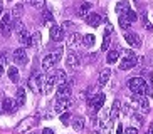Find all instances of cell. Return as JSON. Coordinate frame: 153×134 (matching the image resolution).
Returning <instances> with one entry per match:
<instances>
[{
  "mask_svg": "<svg viewBox=\"0 0 153 134\" xmlns=\"http://www.w3.org/2000/svg\"><path fill=\"white\" fill-rule=\"evenodd\" d=\"M128 87H130L131 92H136L140 96H150L152 89H150L148 82L143 79V77H133V79H128Z\"/></svg>",
  "mask_w": 153,
  "mask_h": 134,
  "instance_id": "1",
  "label": "cell"
},
{
  "mask_svg": "<svg viewBox=\"0 0 153 134\" xmlns=\"http://www.w3.org/2000/svg\"><path fill=\"white\" fill-rule=\"evenodd\" d=\"M125 54L123 60L120 62V69L121 71H130V69H135L136 64H138V55H136L133 50H121Z\"/></svg>",
  "mask_w": 153,
  "mask_h": 134,
  "instance_id": "2",
  "label": "cell"
},
{
  "mask_svg": "<svg viewBox=\"0 0 153 134\" xmlns=\"http://www.w3.org/2000/svg\"><path fill=\"white\" fill-rule=\"evenodd\" d=\"M12 30H14V15H12V12H7L0 17V32H2V35L9 37Z\"/></svg>",
  "mask_w": 153,
  "mask_h": 134,
  "instance_id": "3",
  "label": "cell"
},
{
  "mask_svg": "<svg viewBox=\"0 0 153 134\" xmlns=\"http://www.w3.org/2000/svg\"><path fill=\"white\" fill-rule=\"evenodd\" d=\"M44 84H45V77L39 72H32V76L29 77V87L32 89V92H41L44 91Z\"/></svg>",
  "mask_w": 153,
  "mask_h": 134,
  "instance_id": "4",
  "label": "cell"
},
{
  "mask_svg": "<svg viewBox=\"0 0 153 134\" xmlns=\"http://www.w3.org/2000/svg\"><path fill=\"white\" fill-rule=\"evenodd\" d=\"M104 101H106V97H104V94H94V96H91L89 97V114L93 117H94V114L101 109V107L104 106Z\"/></svg>",
  "mask_w": 153,
  "mask_h": 134,
  "instance_id": "5",
  "label": "cell"
},
{
  "mask_svg": "<svg viewBox=\"0 0 153 134\" xmlns=\"http://www.w3.org/2000/svg\"><path fill=\"white\" fill-rule=\"evenodd\" d=\"M61 60V52H54V54H49V55H45L44 60H42V69L45 72H51L57 66V62Z\"/></svg>",
  "mask_w": 153,
  "mask_h": 134,
  "instance_id": "6",
  "label": "cell"
},
{
  "mask_svg": "<svg viewBox=\"0 0 153 134\" xmlns=\"http://www.w3.org/2000/svg\"><path fill=\"white\" fill-rule=\"evenodd\" d=\"M39 121H37V117H34V116H30V117H25L24 121H20L17 126H15V134H22V133H25V131H29L30 127H34V126L37 124Z\"/></svg>",
  "mask_w": 153,
  "mask_h": 134,
  "instance_id": "7",
  "label": "cell"
},
{
  "mask_svg": "<svg viewBox=\"0 0 153 134\" xmlns=\"http://www.w3.org/2000/svg\"><path fill=\"white\" fill-rule=\"evenodd\" d=\"M12 59H14V62L17 64V66H25V64L29 62V55H27L25 47H19V49H15L14 54H12Z\"/></svg>",
  "mask_w": 153,
  "mask_h": 134,
  "instance_id": "8",
  "label": "cell"
},
{
  "mask_svg": "<svg viewBox=\"0 0 153 134\" xmlns=\"http://www.w3.org/2000/svg\"><path fill=\"white\" fill-rule=\"evenodd\" d=\"M49 35H51V40L54 42H61L64 39V29L57 24H51L49 27Z\"/></svg>",
  "mask_w": 153,
  "mask_h": 134,
  "instance_id": "9",
  "label": "cell"
},
{
  "mask_svg": "<svg viewBox=\"0 0 153 134\" xmlns=\"http://www.w3.org/2000/svg\"><path fill=\"white\" fill-rule=\"evenodd\" d=\"M2 107H4V112L5 114H15L19 109V104L15 99H10V97H5L2 101Z\"/></svg>",
  "mask_w": 153,
  "mask_h": 134,
  "instance_id": "10",
  "label": "cell"
},
{
  "mask_svg": "<svg viewBox=\"0 0 153 134\" xmlns=\"http://www.w3.org/2000/svg\"><path fill=\"white\" fill-rule=\"evenodd\" d=\"M57 84V76H56V71H51L49 76L45 77V84H44V94H51L52 89Z\"/></svg>",
  "mask_w": 153,
  "mask_h": 134,
  "instance_id": "11",
  "label": "cell"
},
{
  "mask_svg": "<svg viewBox=\"0 0 153 134\" xmlns=\"http://www.w3.org/2000/svg\"><path fill=\"white\" fill-rule=\"evenodd\" d=\"M125 40L128 42V44L133 47V49H140L141 47V39H140L138 34H135V32H125Z\"/></svg>",
  "mask_w": 153,
  "mask_h": 134,
  "instance_id": "12",
  "label": "cell"
},
{
  "mask_svg": "<svg viewBox=\"0 0 153 134\" xmlns=\"http://www.w3.org/2000/svg\"><path fill=\"white\" fill-rule=\"evenodd\" d=\"M66 66L71 67V69H77V67L81 66V54L79 52L68 54V57H66Z\"/></svg>",
  "mask_w": 153,
  "mask_h": 134,
  "instance_id": "13",
  "label": "cell"
},
{
  "mask_svg": "<svg viewBox=\"0 0 153 134\" xmlns=\"http://www.w3.org/2000/svg\"><path fill=\"white\" fill-rule=\"evenodd\" d=\"M71 106V101L69 97H57V101L54 102V112H66L68 111V107Z\"/></svg>",
  "mask_w": 153,
  "mask_h": 134,
  "instance_id": "14",
  "label": "cell"
},
{
  "mask_svg": "<svg viewBox=\"0 0 153 134\" xmlns=\"http://www.w3.org/2000/svg\"><path fill=\"white\" fill-rule=\"evenodd\" d=\"M82 39H84V37H82L81 34H77V32L71 34V35H69V40H68V47L69 49H77V47H81Z\"/></svg>",
  "mask_w": 153,
  "mask_h": 134,
  "instance_id": "15",
  "label": "cell"
},
{
  "mask_svg": "<svg viewBox=\"0 0 153 134\" xmlns=\"http://www.w3.org/2000/svg\"><path fill=\"white\" fill-rule=\"evenodd\" d=\"M57 97H69L71 96V82H62L57 85Z\"/></svg>",
  "mask_w": 153,
  "mask_h": 134,
  "instance_id": "16",
  "label": "cell"
},
{
  "mask_svg": "<svg viewBox=\"0 0 153 134\" xmlns=\"http://www.w3.org/2000/svg\"><path fill=\"white\" fill-rule=\"evenodd\" d=\"M84 20H86V24H88L89 27H99V25H101V22H103V18L99 17L98 13H93V12H91Z\"/></svg>",
  "mask_w": 153,
  "mask_h": 134,
  "instance_id": "17",
  "label": "cell"
},
{
  "mask_svg": "<svg viewBox=\"0 0 153 134\" xmlns=\"http://www.w3.org/2000/svg\"><path fill=\"white\" fill-rule=\"evenodd\" d=\"M130 2L128 0H121V2H118V5H116V13H118V17L120 15H126V13L130 12Z\"/></svg>",
  "mask_w": 153,
  "mask_h": 134,
  "instance_id": "18",
  "label": "cell"
},
{
  "mask_svg": "<svg viewBox=\"0 0 153 134\" xmlns=\"http://www.w3.org/2000/svg\"><path fill=\"white\" fill-rule=\"evenodd\" d=\"M89 13H91V4L89 2H82V4L79 5V9H77V17L86 18Z\"/></svg>",
  "mask_w": 153,
  "mask_h": 134,
  "instance_id": "19",
  "label": "cell"
},
{
  "mask_svg": "<svg viewBox=\"0 0 153 134\" xmlns=\"http://www.w3.org/2000/svg\"><path fill=\"white\" fill-rule=\"evenodd\" d=\"M19 42L24 45V47H30V35L27 34V29H22V30L17 34Z\"/></svg>",
  "mask_w": 153,
  "mask_h": 134,
  "instance_id": "20",
  "label": "cell"
},
{
  "mask_svg": "<svg viewBox=\"0 0 153 134\" xmlns=\"http://www.w3.org/2000/svg\"><path fill=\"white\" fill-rule=\"evenodd\" d=\"M109 76H111V69L109 67H104L103 71L99 72V79H98V84L99 85H106L109 80Z\"/></svg>",
  "mask_w": 153,
  "mask_h": 134,
  "instance_id": "21",
  "label": "cell"
},
{
  "mask_svg": "<svg viewBox=\"0 0 153 134\" xmlns=\"http://www.w3.org/2000/svg\"><path fill=\"white\" fill-rule=\"evenodd\" d=\"M136 102H138V107H140V111H141V112H145V114L150 112V101H148L146 96H140Z\"/></svg>",
  "mask_w": 153,
  "mask_h": 134,
  "instance_id": "22",
  "label": "cell"
},
{
  "mask_svg": "<svg viewBox=\"0 0 153 134\" xmlns=\"http://www.w3.org/2000/svg\"><path fill=\"white\" fill-rule=\"evenodd\" d=\"M120 111H121V102L120 101H114L113 102V107H111V111H109V119L111 121H116L118 119V114H120Z\"/></svg>",
  "mask_w": 153,
  "mask_h": 134,
  "instance_id": "23",
  "label": "cell"
},
{
  "mask_svg": "<svg viewBox=\"0 0 153 134\" xmlns=\"http://www.w3.org/2000/svg\"><path fill=\"white\" fill-rule=\"evenodd\" d=\"M7 74H9V79L14 82V84H19L20 82V76H19V69L14 66L9 67V71H7Z\"/></svg>",
  "mask_w": 153,
  "mask_h": 134,
  "instance_id": "24",
  "label": "cell"
},
{
  "mask_svg": "<svg viewBox=\"0 0 153 134\" xmlns=\"http://www.w3.org/2000/svg\"><path fill=\"white\" fill-rule=\"evenodd\" d=\"M15 101H17L19 107H22L24 104H25V91H24V87H19V89H17V94H15Z\"/></svg>",
  "mask_w": 153,
  "mask_h": 134,
  "instance_id": "25",
  "label": "cell"
},
{
  "mask_svg": "<svg viewBox=\"0 0 153 134\" xmlns=\"http://www.w3.org/2000/svg\"><path fill=\"white\" fill-rule=\"evenodd\" d=\"M118 50H120V49H116V50H108V55H106V62H108V64L118 62V57H120Z\"/></svg>",
  "mask_w": 153,
  "mask_h": 134,
  "instance_id": "26",
  "label": "cell"
},
{
  "mask_svg": "<svg viewBox=\"0 0 153 134\" xmlns=\"http://www.w3.org/2000/svg\"><path fill=\"white\" fill-rule=\"evenodd\" d=\"M118 22H120V27H121L123 30H128V27H130L131 20L126 17V15H120V17H118Z\"/></svg>",
  "mask_w": 153,
  "mask_h": 134,
  "instance_id": "27",
  "label": "cell"
},
{
  "mask_svg": "<svg viewBox=\"0 0 153 134\" xmlns=\"http://www.w3.org/2000/svg\"><path fill=\"white\" fill-rule=\"evenodd\" d=\"M72 127H74L76 131H81L82 127H84V119H82L81 116L74 117V119H72Z\"/></svg>",
  "mask_w": 153,
  "mask_h": 134,
  "instance_id": "28",
  "label": "cell"
},
{
  "mask_svg": "<svg viewBox=\"0 0 153 134\" xmlns=\"http://www.w3.org/2000/svg\"><path fill=\"white\" fill-rule=\"evenodd\" d=\"M22 12H24V5L22 4L14 5V9H12V15H14V18H20L22 17Z\"/></svg>",
  "mask_w": 153,
  "mask_h": 134,
  "instance_id": "29",
  "label": "cell"
},
{
  "mask_svg": "<svg viewBox=\"0 0 153 134\" xmlns=\"http://www.w3.org/2000/svg\"><path fill=\"white\" fill-rule=\"evenodd\" d=\"M94 35L93 34H88V35H84V39H82V45L84 47H93L94 45Z\"/></svg>",
  "mask_w": 153,
  "mask_h": 134,
  "instance_id": "30",
  "label": "cell"
},
{
  "mask_svg": "<svg viewBox=\"0 0 153 134\" xmlns=\"http://www.w3.org/2000/svg\"><path fill=\"white\" fill-rule=\"evenodd\" d=\"M56 76H57V82H59V84L68 82V74H66L62 69H57V71H56Z\"/></svg>",
  "mask_w": 153,
  "mask_h": 134,
  "instance_id": "31",
  "label": "cell"
},
{
  "mask_svg": "<svg viewBox=\"0 0 153 134\" xmlns=\"http://www.w3.org/2000/svg\"><path fill=\"white\" fill-rule=\"evenodd\" d=\"M39 42H41V34L39 32H34L30 35V47H37Z\"/></svg>",
  "mask_w": 153,
  "mask_h": 134,
  "instance_id": "32",
  "label": "cell"
},
{
  "mask_svg": "<svg viewBox=\"0 0 153 134\" xmlns=\"http://www.w3.org/2000/svg\"><path fill=\"white\" fill-rule=\"evenodd\" d=\"M109 45H111V39H109V35L106 34V35L103 37V44H101V49H103V52L109 49Z\"/></svg>",
  "mask_w": 153,
  "mask_h": 134,
  "instance_id": "33",
  "label": "cell"
},
{
  "mask_svg": "<svg viewBox=\"0 0 153 134\" xmlns=\"http://www.w3.org/2000/svg\"><path fill=\"white\" fill-rule=\"evenodd\" d=\"M10 62V55H9V52H5V50H2L0 52V64H9Z\"/></svg>",
  "mask_w": 153,
  "mask_h": 134,
  "instance_id": "34",
  "label": "cell"
},
{
  "mask_svg": "<svg viewBox=\"0 0 153 134\" xmlns=\"http://www.w3.org/2000/svg\"><path fill=\"white\" fill-rule=\"evenodd\" d=\"M32 7H37V9H42L44 7V0H27Z\"/></svg>",
  "mask_w": 153,
  "mask_h": 134,
  "instance_id": "35",
  "label": "cell"
},
{
  "mask_svg": "<svg viewBox=\"0 0 153 134\" xmlns=\"http://www.w3.org/2000/svg\"><path fill=\"white\" fill-rule=\"evenodd\" d=\"M69 119H71L69 112H62V114H61V122H62L64 126H68V124H69Z\"/></svg>",
  "mask_w": 153,
  "mask_h": 134,
  "instance_id": "36",
  "label": "cell"
},
{
  "mask_svg": "<svg viewBox=\"0 0 153 134\" xmlns=\"http://www.w3.org/2000/svg\"><path fill=\"white\" fill-rule=\"evenodd\" d=\"M141 22H143L145 29H148V30H152V29H153L152 24H150V22H148V18H146V13H143V15H141Z\"/></svg>",
  "mask_w": 153,
  "mask_h": 134,
  "instance_id": "37",
  "label": "cell"
},
{
  "mask_svg": "<svg viewBox=\"0 0 153 134\" xmlns=\"http://www.w3.org/2000/svg\"><path fill=\"white\" fill-rule=\"evenodd\" d=\"M126 17H128V18H130V20H131V22H135V20H136V18H138V15H136V12H135V10H131V9H130V12H128V13H126Z\"/></svg>",
  "mask_w": 153,
  "mask_h": 134,
  "instance_id": "38",
  "label": "cell"
},
{
  "mask_svg": "<svg viewBox=\"0 0 153 134\" xmlns=\"http://www.w3.org/2000/svg\"><path fill=\"white\" fill-rule=\"evenodd\" d=\"M133 119H135L138 124H143V116H141V114H136V112H133Z\"/></svg>",
  "mask_w": 153,
  "mask_h": 134,
  "instance_id": "39",
  "label": "cell"
},
{
  "mask_svg": "<svg viewBox=\"0 0 153 134\" xmlns=\"http://www.w3.org/2000/svg\"><path fill=\"white\" fill-rule=\"evenodd\" d=\"M42 15H44V20H51V24H54V22H52V15H51L49 10H44V12H42Z\"/></svg>",
  "mask_w": 153,
  "mask_h": 134,
  "instance_id": "40",
  "label": "cell"
},
{
  "mask_svg": "<svg viewBox=\"0 0 153 134\" xmlns=\"http://www.w3.org/2000/svg\"><path fill=\"white\" fill-rule=\"evenodd\" d=\"M125 134H138V129H136V127H128V129L125 131Z\"/></svg>",
  "mask_w": 153,
  "mask_h": 134,
  "instance_id": "41",
  "label": "cell"
},
{
  "mask_svg": "<svg viewBox=\"0 0 153 134\" xmlns=\"http://www.w3.org/2000/svg\"><path fill=\"white\" fill-rule=\"evenodd\" d=\"M61 27H64V29H72V27H74V24L66 20V22H62V25H61Z\"/></svg>",
  "mask_w": 153,
  "mask_h": 134,
  "instance_id": "42",
  "label": "cell"
},
{
  "mask_svg": "<svg viewBox=\"0 0 153 134\" xmlns=\"http://www.w3.org/2000/svg\"><path fill=\"white\" fill-rule=\"evenodd\" d=\"M42 134H54V131L49 129V127H45V129H42Z\"/></svg>",
  "mask_w": 153,
  "mask_h": 134,
  "instance_id": "43",
  "label": "cell"
},
{
  "mask_svg": "<svg viewBox=\"0 0 153 134\" xmlns=\"http://www.w3.org/2000/svg\"><path fill=\"white\" fill-rule=\"evenodd\" d=\"M116 134H123V126L118 124V129H116Z\"/></svg>",
  "mask_w": 153,
  "mask_h": 134,
  "instance_id": "44",
  "label": "cell"
},
{
  "mask_svg": "<svg viewBox=\"0 0 153 134\" xmlns=\"http://www.w3.org/2000/svg\"><path fill=\"white\" fill-rule=\"evenodd\" d=\"M4 15V4H2V0H0V17Z\"/></svg>",
  "mask_w": 153,
  "mask_h": 134,
  "instance_id": "45",
  "label": "cell"
},
{
  "mask_svg": "<svg viewBox=\"0 0 153 134\" xmlns=\"http://www.w3.org/2000/svg\"><path fill=\"white\" fill-rule=\"evenodd\" d=\"M150 85H152V87H153V71L150 72Z\"/></svg>",
  "mask_w": 153,
  "mask_h": 134,
  "instance_id": "46",
  "label": "cell"
},
{
  "mask_svg": "<svg viewBox=\"0 0 153 134\" xmlns=\"http://www.w3.org/2000/svg\"><path fill=\"white\" fill-rule=\"evenodd\" d=\"M4 76V64H0V77Z\"/></svg>",
  "mask_w": 153,
  "mask_h": 134,
  "instance_id": "47",
  "label": "cell"
},
{
  "mask_svg": "<svg viewBox=\"0 0 153 134\" xmlns=\"http://www.w3.org/2000/svg\"><path fill=\"white\" fill-rule=\"evenodd\" d=\"M0 114H4V107H2V102H0Z\"/></svg>",
  "mask_w": 153,
  "mask_h": 134,
  "instance_id": "48",
  "label": "cell"
},
{
  "mask_svg": "<svg viewBox=\"0 0 153 134\" xmlns=\"http://www.w3.org/2000/svg\"><path fill=\"white\" fill-rule=\"evenodd\" d=\"M148 134H153V127H152V129H150V131H148Z\"/></svg>",
  "mask_w": 153,
  "mask_h": 134,
  "instance_id": "49",
  "label": "cell"
},
{
  "mask_svg": "<svg viewBox=\"0 0 153 134\" xmlns=\"http://www.w3.org/2000/svg\"><path fill=\"white\" fill-rule=\"evenodd\" d=\"M30 134H37V133H30Z\"/></svg>",
  "mask_w": 153,
  "mask_h": 134,
  "instance_id": "50",
  "label": "cell"
}]
</instances>
